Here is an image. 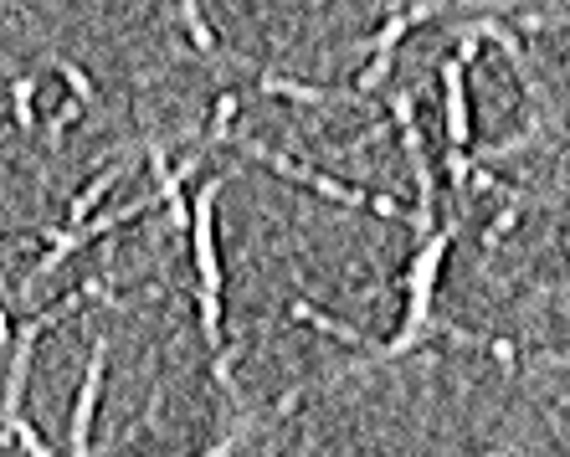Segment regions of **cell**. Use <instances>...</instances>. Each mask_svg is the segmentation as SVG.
Segmentation results:
<instances>
[{"label": "cell", "mask_w": 570, "mask_h": 457, "mask_svg": "<svg viewBox=\"0 0 570 457\" xmlns=\"http://www.w3.org/2000/svg\"><path fill=\"white\" fill-rule=\"evenodd\" d=\"M442 78V123H448V176L452 186L463 190L473 176V160H468V145H473V108H468V62L463 57H448L438 62Z\"/></svg>", "instance_id": "obj_1"}, {"label": "cell", "mask_w": 570, "mask_h": 457, "mask_svg": "<svg viewBox=\"0 0 570 457\" xmlns=\"http://www.w3.org/2000/svg\"><path fill=\"white\" fill-rule=\"evenodd\" d=\"M391 119H396L401 149H406V165H412V176H416V211H412L416 242H426V237L438 231V186H432V165H426V145H422V123H416L412 93L391 98Z\"/></svg>", "instance_id": "obj_2"}, {"label": "cell", "mask_w": 570, "mask_h": 457, "mask_svg": "<svg viewBox=\"0 0 570 457\" xmlns=\"http://www.w3.org/2000/svg\"><path fill=\"white\" fill-rule=\"evenodd\" d=\"M226 180H206L190 201V262H196V294L200 298H222V252H216V201H222Z\"/></svg>", "instance_id": "obj_3"}, {"label": "cell", "mask_w": 570, "mask_h": 457, "mask_svg": "<svg viewBox=\"0 0 570 457\" xmlns=\"http://www.w3.org/2000/svg\"><path fill=\"white\" fill-rule=\"evenodd\" d=\"M155 201H159V196H145V201H129V206H119V211L98 216V221H82V227H67V231H41V237L52 242V252H47V257H41V262H37V268L27 272V282H21V288H27V294H31V288H37L41 278H52V272L62 268V262H67V257H72V252H82V247H88V242H98V237H108V231H114V227H124V221H134V216H145Z\"/></svg>", "instance_id": "obj_4"}, {"label": "cell", "mask_w": 570, "mask_h": 457, "mask_svg": "<svg viewBox=\"0 0 570 457\" xmlns=\"http://www.w3.org/2000/svg\"><path fill=\"white\" fill-rule=\"evenodd\" d=\"M237 149H242V155H247V160L267 165V170H278L283 180H298V186H308V190H314V196H324V201H340V206H371V196H365V190L345 186V180H334V176H318L314 165H298V160H288L283 149L263 145V139H242Z\"/></svg>", "instance_id": "obj_5"}, {"label": "cell", "mask_w": 570, "mask_h": 457, "mask_svg": "<svg viewBox=\"0 0 570 457\" xmlns=\"http://www.w3.org/2000/svg\"><path fill=\"white\" fill-rule=\"evenodd\" d=\"M104 355L108 339H98L94 355H88V376H82L78 406H72V421H67V457H94V417H98V396H104Z\"/></svg>", "instance_id": "obj_6"}, {"label": "cell", "mask_w": 570, "mask_h": 457, "mask_svg": "<svg viewBox=\"0 0 570 457\" xmlns=\"http://www.w3.org/2000/svg\"><path fill=\"white\" fill-rule=\"evenodd\" d=\"M263 93L288 98V103H318V108H360L365 93H340V88H308V82H293L283 72H263Z\"/></svg>", "instance_id": "obj_7"}, {"label": "cell", "mask_w": 570, "mask_h": 457, "mask_svg": "<svg viewBox=\"0 0 570 457\" xmlns=\"http://www.w3.org/2000/svg\"><path fill=\"white\" fill-rule=\"evenodd\" d=\"M119 176H124V165H108V170H98V180H88V186L72 196V206H67V227H82V221H88V211H94V206H104V196L119 186Z\"/></svg>", "instance_id": "obj_8"}, {"label": "cell", "mask_w": 570, "mask_h": 457, "mask_svg": "<svg viewBox=\"0 0 570 457\" xmlns=\"http://www.w3.org/2000/svg\"><path fill=\"white\" fill-rule=\"evenodd\" d=\"M180 21H186V37L196 52H206V57L222 52V47H216V31L206 27V16H200V0H180Z\"/></svg>", "instance_id": "obj_9"}, {"label": "cell", "mask_w": 570, "mask_h": 457, "mask_svg": "<svg viewBox=\"0 0 570 457\" xmlns=\"http://www.w3.org/2000/svg\"><path fill=\"white\" fill-rule=\"evenodd\" d=\"M11 103H16V129H31V123H37V78H21L11 88Z\"/></svg>", "instance_id": "obj_10"}, {"label": "cell", "mask_w": 570, "mask_h": 457, "mask_svg": "<svg viewBox=\"0 0 570 457\" xmlns=\"http://www.w3.org/2000/svg\"><path fill=\"white\" fill-rule=\"evenodd\" d=\"M52 68L67 78V88H72V98H78V103H94V98H98V93H94V82H88V72H82L78 62H67V57H57Z\"/></svg>", "instance_id": "obj_11"}, {"label": "cell", "mask_w": 570, "mask_h": 457, "mask_svg": "<svg viewBox=\"0 0 570 457\" xmlns=\"http://www.w3.org/2000/svg\"><path fill=\"white\" fill-rule=\"evenodd\" d=\"M232 119H237V93H222L216 98V113H212V139H206V149L222 145L226 129H232Z\"/></svg>", "instance_id": "obj_12"}, {"label": "cell", "mask_w": 570, "mask_h": 457, "mask_svg": "<svg viewBox=\"0 0 570 457\" xmlns=\"http://www.w3.org/2000/svg\"><path fill=\"white\" fill-rule=\"evenodd\" d=\"M6 427H11V437H16V443H21V453H27V457H52V447L41 443V437H37V427H31V421L11 417V421H6Z\"/></svg>", "instance_id": "obj_13"}, {"label": "cell", "mask_w": 570, "mask_h": 457, "mask_svg": "<svg viewBox=\"0 0 570 457\" xmlns=\"http://www.w3.org/2000/svg\"><path fill=\"white\" fill-rule=\"evenodd\" d=\"M72 119H82V103H78V98H67V103L57 108V119L47 123V135H62V129H67Z\"/></svg>", "instance_id": "obj_14"}, {"label": "cell", "mask_w": 570, "mask_h": 457, "mask_svg": "<svg viewBox=\"0 0 570 457\" xmlns=\"http://www.w3.org/2000/svg\"><path fill=\"white\" fill-rule=\"evenodd\" d=\"M514 216H519V211H504V216H499V221H493V227H489V237H483V242H489V247H499V237H504V231L514 227Z\"/></svg>", "instance_id": "obj_15"}, {"label": "cell", "mask_w": 570, "mask_h": 457, "mask_svg": "<svg viewBox=\"0 0 570 457\" xmlns=\"http://www.w3.org/2000/svg\"><path fill=\"white\" fill-rule=\"evenodd\" d=\"M232 447H237V437H222V443H216L212 453H200V457H232Z\"/></svg>", "instance_id": "obj_16"}, {"label": "cell", "mask_w": 570, "mask_h": 457, "mask_svg": "<svg viewBox=\"0 0 570 457\" xmlns=\"http://www.w3.org/2000/svg\"><path fill=\"white\" fill-rule=\"evenodd\" d=\"M11 339V319H6V309H0V345Z\"/></svg>", "instance_id": "obj_17"}]
</instances>
